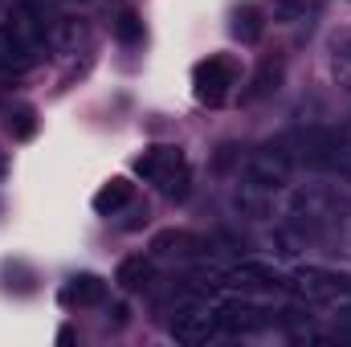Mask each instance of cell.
Returning <instances> with one entry per match:
<instances>
[{"instance_id":"1","label":"cell","mask_w":351,"mask_h":347,"mask_svg":"<svg viewBox=\"0 0 351 347\" xmlns=\"http://www.w3.org/2000/svg\"><path fill=\"white\" fill-rule=\"evenodd\" d=\"M298 160L319 172H351V143L327 127H306L298 131Z\"/></svg>"},{"instance_id":"2","label":"cell","mask_w":351,"mask_h":347,"mask_svg":"<svg viewBox=\"0 0 351 347\" xmlns=\"http://www.w3.org/2000/svg\"><path fill=\"white\" fill-rule=\"evenodd\" d=\"M290 168H294V160L282 143H262L245 160V184H254L262 192H278V188L290 184Z\"/></svg>"},{"instance_id":"3","label":"cell","mask_w":351,"mask_h":347,"mask_svg":"<svg viewBox=\"0 0 351 347\" xmlns=\"http://www.w3.org/2000/svg\"><path fill=\"white\" fill-rule=\"evenodd\" d=\"M286 286L306 302H335V298L351 294V274H335V270H323V265H302V270H294V278Z\"/></svg>"},{"instance_id":"4","label":"cell","mask_w":351,"mask_h":347,"mask_svg":"<svg viewBox=\"0 0 351 347\" xmlns=\"http://www.w3.org/2000/svg\"><path fill=\"white\" fill-rule=\"evenodd\" d=\"M135 172L152 184H160L164 192H180L176 184L188 180V164H184V152L180 147H147L139 160H135Z\"/></svg>"},{"instance_id":"5","label":"cell","mask_w":351,"mask_h":347,"mask_svg":"<svg viewBox=\"0 0 351 347\" xmlns=\"http://www.w3.org/2000/svg\"><path fill=\"white\" fill-rule=\"evenodd\" d=\"M233 86H237V66H233L229 58H208V62H200V66L192 70V90H196V98L208 102V106H221Z\"/></svg>"},{"instance_id":"6","label":"cell","mask_w":351,"mask_h":347,"mask_svg":"<svg viewBox=\"0 0 351 347\" xmlns=\"http://www.w3.org/2000/svg\"><path fill=\"white\" fill-rule=\"evenodd\" d=\"M217 331H221V315H217V307H208V302H192V307L176 311V319H172L176 344H188V347L208 344Z\"/></svg>"},{"instance_id":"7","label":"cell","mask_w":351,"mask_h":347,"mask_svg":"<svg viewBox=\"0 0 351 347\" xmlns=\"http://www.w3.org/2000/svg\"><path fill=\"white\" fill-rule=\"evenodd\" d=\"M217 315H221V331H233V335L262 331L265 323H269V315H265L262 307H254V302H241V298H229L225 307H217Z\"/></svg>"},{"instance_id":"8","label":"cell","mask_w":351,"mask_h":347,"mask_svg":"<svg viewBox=\"0 0 351 347\" xmlns=\"http://www.w3.org/2000/svg\"><path fill=\"white\" fill-rule=\"evenodd\" d=\"M12 33L29 45V49H37L49 33H45V21H41V8L37 4H29V0H21V4H12Z\"/></svg>"},{"instance_id":"9","label":"cell","mask_w":351,"mask_h":347,"mask_svg":"<svg viewBox=\"0 0 351 347\" xmlns=\"http://www.w3.org/2000/svg\"><path fill=\"white\" fill-rule=\"evenodd\" d=\"M102 294H106V282H102V278L78 274V278H70V286L62 290V302H66V307H94V302H102Z\"/></svg>"},{"instance_id":"10","label":"cell","mask_w":351,"mask_h":347,"mask_svg":"<svg viewBox=\"0 0 351 347\" xmlns=\"http://www.w3.org/2000/svg\"><path fill=\"white\" fill-rule=\"evenodd\" d=\"M33 62V49L12 33V25H0V70L12 74V70H25Z\"/></svg>"},{"instance_id":"11","label":"cell","mask_w":351,"mask_h":347,"mask_svg":"<svg viewBox=\"0 0 351 347\" xmlns=\"http://www.w3.org/2000/svg\"><path fill=\"white\" fill-rule=\"evenodd\" d=\"M127 200H131V180L114 176V180H106V184L94 192V213H98V217H110V213H119Z\"/></svg>"},{"instance_id":"12","label":"cell","mask_w":351,"mask_h":347,"mask_svg":"<svg viewBox=\"0 0 351 347\" xmlns=\"http://www.w3.org/2000/svg\"><path fill=\"white\" fill-rule=\"evenodd\" d=\"M114 282H119L123 290H143V286L152 282V261H147V258H127V261H119V270H114Z\"/></svg>"},{"instance_id":"13","label":"cell","mask_w":351,"mask_h":347,"mask_svg":"<svg viewBox=\"0 0 351 347\" xmlns=\"http://www.w3.org/2000/svg\"><path fill=\"white\" fill-rule=\"evenodd\" d=\"M233 37L241 41V45H254L258 37H262V16H258V8L254 4H241L237 12H233Z\"/></svg>"},{"instance_id":"14","label":"cell","mask_w":351,"mask_h":347,"mask_svg":"<svg viewBox=\"0 0 351 347\" xmlns=\"http://www.w3.org/2000/svg\"><path fill=\"white\" fill-rule=\"evenodd\" d=\"M331 70H335V78L351 90V29L331 37Z\"/></svg>"},{"instance_id":"15","label":"cell","mask_w":351,"mask_h":347,"mask_svg":"<svg viewBox=\"0 0 351 347\" xmlns=\"http://www.w3.org/2000/svg\"><path fill=\"white\" fill-rule=\"evenodd\" d=\"M278 82H282V62H265L250 86V98H265L269 90H278Z\"/></svg>"},{"instance_id":"16","label":"cell","mask_w":351,"mask_h":347,"mask_svg":"<svg viewBox=\"0 0 351 347\" xmlns=\"http://www.w3.org/2000/svg\"><path fill=\"white\" fill-rule=\"evenodd\" d=\"M8 131H12V139H33L37 135V115L29 106H16L8 115Z\"/></svg>"},{"instance_id":"17","label":"cell","mask_w":351,"mask_h":347,"mask_svg":"<svg viewBox=\"0 0 351 347\" xmlns=\"http://www.w3.org/2000/svg\"><path fill=\"white\" fill-rule=\"evenodd\" d=\"M192 246H196V237H188V233H160L152 241L156 254H192Z\"/></svg>"},{"instance_id":"18","label":"cell","mask_w":351,"mask_h":347,"mask_svg":"<svg viewBox=\"0 0 351 347\" xmlns=\"http://www.w3.org/2000/svg\"><path fill=\"white\" fill-rule=\"evenodd\" d=\"M49 41H53L58 49H74V45L82 41V25H78V21H58L53 33H49Z\"/></svg>"},{"instance_id":"19","label":"cell","mask_w":351,"mask_h":347,"mask_svg":"<svg viewBox=\"0 0 351 347\" xmlns=\"http://www.w3.org/2000/svg\"><path fill=\"white\" fill-rule=\"evenodd\" d=\"M269 246H274L278 258H294V254L302 250V237L290 233V229H274V233H269Z\"/></svg>"},{"instance_id":"20","label":"cell","mask_w":351,"mask_h":347,"mask_svg":"<svg viewBox=\"0 0 351 347\" xmlns=\"http://www.w3.org/2000/svg\"><path fill=\"white\" fill-rule=\"evenodd\" d=\"M114 33H119L123 45H135V41H143V21H139L135 12H123L119 25H114Z\"/></svg>"},{"instance_id":"21","label":"cell","mask_w":351,"mask_h":347,"mask_svg":"<svg viewBox=\"0 0 351 347\" xmlns=\"http://www.w3.org/2000/svg\"><path fill=\"white\" fill-rule=\"evenodd\" d=\"M274 8V21H298L306 12V0H269Z\"/></svg>"},{"instance_id":"22","label":"cell","mask_w":351,"mask_h":347,"mask_svg":"<svg viewBox=\"0 0 351 347\" xmlns=\"http://www.w3.org/2000/svg\"><path fill=\"white\" fill-rule=\"evenodd\" d=\"M335 335L339 339H351V302L339 307V315H335Z\"/></svg>"}]
</instances>
